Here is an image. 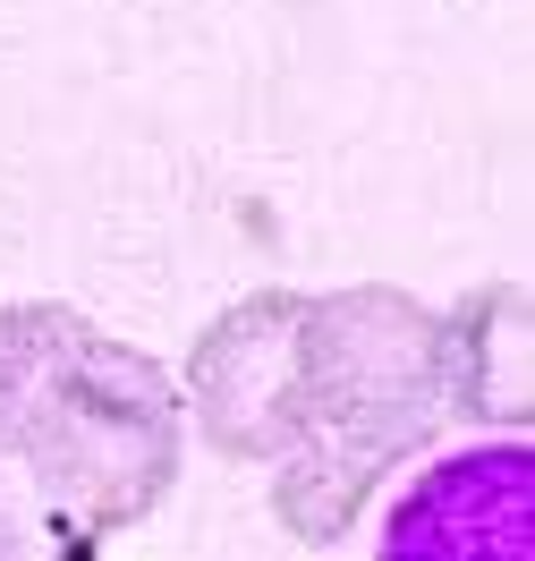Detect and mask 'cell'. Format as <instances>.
<instances>
[{"label": "cell", "mask_w": 535, "mask_h": 561, "mask_svg": "<svg viewBox=\"0 0 535 561\" xmlns=\"http://www.w3.org/2000/svg\"><path fill=\"white\" fill-rule=\"evenodd\" d=\"M187 400L162 357L60 298L0 307V451L35 477L60 536H119L178 485Z\"/></svg>", "instance_id": "1"}, {"label": "cell", "mask_w": 535, "mask_h": 561, "mask_svg": "<svg viewBox=\"0 0 535 561\" xmlns=\"http://www.w3.org/2000/svg\"><path fill=\"white\" fill-rule=\"evenodd\" d=\"M451 417L442 307L399 280L306 289L298 307V425L272 459V519L298 545H340L399 459Z\"/></svg>", "instance_id": "2"}, {"label": "cell", "mask_w": 535, "mask_h": 561, "mask_svg": "<svg viewBox=\"0 0 535 561\" xmlns=\"http://www.w3.org/2000/svg\"><path fill=\"white\" fill-rule=\"evenodd\" d=\"M298 307L306 289H247L239 307H221L178 375V400L213 459H255L272 468L298 425Z\"/></svg>", "instance_id": "3"}, {"label": "cell", "mask_w": 535, "mask_h": 561, "mask_svg": "<svg viewBox=\"0 0 535 561\" xmlns=\"http://www.w3.org/2000/svg\"><path fill=\"white\" fill-rule=\"evenodd\" d=\"M374 545L392 561H535V451L476 443L433 459Z\"/></svg>", "instance_id": "4"}, {"label": "cell", "mask_w": 535, "mask_h": 561, "mask_svg": "<svg viewBox=\"0 0 535 561\" xmlns=\"http://www.w3.org/2000/svg\"><path fill=\"white\" fill-rule=\"evenodd\" d=\"M442 375H451V417L467 425H527V280L467 289L442 316Z\"/></svg>", "instance_id": "5"}]
</instances>
